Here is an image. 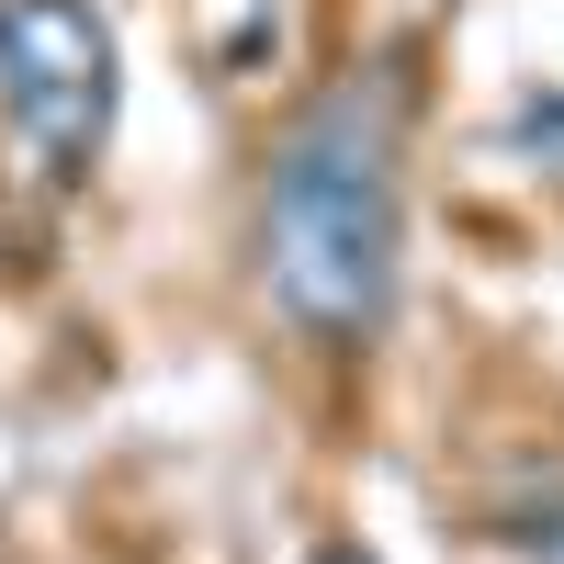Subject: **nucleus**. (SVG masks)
I'll use <instances>...</instances> for the list:
<instances>
[{
	"instance_id": "obj_2",
	"label": "nucleus",
	"mask_w": 564,
	"mask_h": 564,
	"mask_svg": "<svg viewBox=\"0 0 564 564\" xmlns=\"http://www.w3.org/2000/svg\"><path fill=\"white\" fill-rule=\"evenodd\" d=\"M113 102H124V45L90 0H0V124L57 193L102 170Z\"/></svg>"
},
{
	"instance_id": "obj_5",
	"label": "nucleus",
	"mask_w": 564,
	"mask_h": 564,
	"mask_svg": "<svg viewBox=\"0 0 564 564\" xmlns=\"http://www.w3.org/2000/svg\"><path fill=\"white\" fill-rule=\"evenodd\" d=\"M305 564H372V553H361V542H316Z\"/></svg>"
},
{
	"instance_id": "obj_3",
	"label": "nucleus",
	"mask_w": 564,
	"mask_h": 564,
	"mask_svg": "<svg viewBox=\"0 0 564 564\" xmlns=\"http://www.w3.org/2000/svg\"><path fill=\"white\" fill-rule=\"evenodd\" d=\"M294 34V0H204V68L215 79H260Z\"/></svg>"
},
{
	"instance_id": "obj_1",
	"label": "nucleus",
	"mask_w": 564,
	"mask_h": 564,
	"mask_svg": "<svg viewBox=\"0 0 564 564\" xmlns=\"http://www.w3.org/2000/svg\"><path fill=\"white\" fill-rule=\"evenodd\" d=\"M260 282L282 327L316 350L384 339L406 282V90L395 68H361L316 90L260 181Z\"/></svg>"
},
{
	"instance_id": "obj_4",
	"label": "nucleus",
	"mask_w": 564,
	"mask_h": 564,
	"mask_svg": "<svg viewBox=\"0 0 564 564\" xmlns=\"http://www.w3.org/2000/svg\"><path fill=\"white\" fill-rule=\"evenodd\" d=\"M520 542H531V564H564V508H542V520H531Z\"/></svg>"
}]
</instances>
